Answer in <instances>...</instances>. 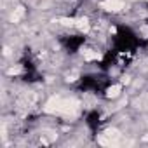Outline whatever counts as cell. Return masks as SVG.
<instances>
[{
    "instance_id": "cell-1",
    "label": "cell",
    "mask_w": 148,
    "mask_h": 148,
    "mask_svg": "<svg viewBox=\"0 0 148 148\" xmlns=\"http://www.w3.org/2000/svg\"><path fill=\"white\" fill-rule=\"evenodd\" d=\"M103 7L106 11H113V12H119L120 9H124V2L122 0H106L103 4Z\"/></svg>"
},
{
    "instance_id": "cell-2",
    "label": "cell",
    "mask_w": 148,
    "mask_h": 148,
    "mask_svg": "<svg viewBox=\"0 0 148 148\" xmlns=\"http://www.w3.org/2000/svg\"><path fill=\"white\" fill-rule=\"evenodd\" d=\"M120 89H122V86H120V84H115V86L108 87V91H106V96H108V98H117V96L120 94Z\"/></svg>"
},
{
    "instance_id": "cell-3",
    "label": "cell",
    "mask_w": 148,
    "mask_h": 148,
    "mask_svg": "<svg viewBox=\"0 0 148 148\" xmlns=\"http://www.w3.org/2000/svg\"><path fill=\"white\" fill-rule=\"evenodd\" d=\"M84 58H86L87 61H91V59H99L101 54H99L98 51H86V52H84Z\"/></svg>"
}]
</instances>
